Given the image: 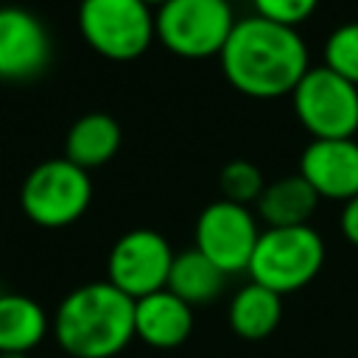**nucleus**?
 Masks as SVG:
<instances>
[{
  "mask_svg": "<svg viewBox=\"0 0 358 358\" xmlns=\"http://www.w3.org/2000/svg\"><path fill=\"white\" fill-rule=\"evenodd\" d=\"M218 59L229 87L257 101L291 95L310 70L308 45L299 31L257 14L235 22Z\"/></svg>",
  "mask_w": 358,
  "mask_h": 358,
  "instance_id": "obj_1",
  "label": "nucleus"
},
{
  "mask_svg": "<svg viewBox=\"0 0 358 358\" xmlns=\"http://www.w3.org/2000/svg\"><path fill=\"white\" fill-rule=\"evenodd\" d=\"M53 333L73 358H112L134 338V299L106 280L78 285L59 302Z\"/></svg>",
  "mask_w": 358,
  "mask_h": 358,
  "instance_id": "obj_2",
  "label": "nucleus"
},
{
  "mask_svg": "<svg viewBox=\"0 0 358 358\" xmlns=\"http://www.w3.org/2000/svg\"><path fill=\"white\" fill-rule=\"evenodd\" d=\"M324 263V241L322 235L305 227H266L257 238V246L249 260L252 282L274 291L294 294L316 280Z\"/></svg>",
  "mask_w": 358,
  "mask_h": 358,
  "instance_id": "obj_3",
  "label": "nucleus"
},
{
  "mask_svg": "<svg viewBox=\"0 0 358 358\" xmlns=\"http://www.w3.org/2000/svg\"><path fill=\"white\" fill-rule=\"evenodd\" d=\"M235 22L229 0H165L154 11L159 45L182 59L218 56Z\"/></svg>",
  "mask_w": 358,
  "mask_h": 358,
  "instance_id": "obj_4",
  "label": "nucleus"
},
{
  "mask_svg": "<svg viewBox=\"0 0 358 358\" xmlns=\"http://www.w3.org/2000/svg\"><path fill=\"white\" fill-rule=\"evenodd\" d=\"M92 201L90 173L64 157L39 162L20 187V207L28 221L45 229L76 224Z\"/></svg>",
  "mask_w": 358,
  "mask_h": 358,
  "instance_id": "obj_5",
  "label": "nucleus"
},
{
  "mask_svg": "<svg viewBox=\"0 0 358 358\" xmlns=\"http://www.w3.org/2000/svg\"><path fill=\"white\" fill-rule=\"evenodd\" d=\"M78 31L95 53L112 62H131L157 39L154 8L145 0H81Z\"/></svg>",
  "mask_w": 358,
  "mask_h": 358,
  "instance_id": "obj_6",
  "label": "nucleus"
},
{
  "mask_svg": "<svg viewBox=\"0 0 358 358\" xmlns=\"http://www.w3.org/2000/svg\"><path fill=\"white\" fill-rule=\"evenodd\" d=\"M294 115L313 140H344L358 131V87L327 70L310 67L291 92Z\"/></svg>",
  "mask_w": 358,
  "mask_h": 358,
  "instance_id": "obj_7",
  "label": "nucleus"
},
{
  "mask_svg": "<svg viewBox=\"0 0 358 358\" xmlns=\"http://www.w3.org/2000/svg\"><path fill=\"white\" fill-rule=\"evenodd\" d=\"M173 249L157 229H129L115 241L106 257V282L129 299H143L168 285Z\"/></svg>",
  "mask_w": 358,
  "mask_h": 358,
  "instance_id": "obj_8",
  "label": "nucleus"
},
{
  "mask_svg": "<svg viewBox=\"0 0 358 358\" xmlns=\"http://www.w3.org/2000/svg\"><path fill=\"white\" fill-rule=\"evenodd\" d=\"M193 235H196V249L229 277L249 268L260 229L249 207L218 199L199 213Z\"/></svg>",
  "mask_w": 358,
  "mask_h": 358,
  "instance_id": "obj_9",
  "label": "nucleus"
},
{
  "mask_svg": "<svg viewBox=\"0 0 358 358\" xmlns=\"http://www.w3.org/2000/svg\"><path fill=\"white\" fill-rule=\"evenodd\" d=\"M50 34L36 14L14 6L0 8V78H34L50 64Z\"/></svg>",
  "mask_w": 358,
  "mask_h": 358,
  "instance_id": "obj_10",
  "label": "nucleus"
},
{
  "mask_svg": "<svg viewBox=\"0 0 358 358\" xmlns=\"http://www.w3.org/2000/svg\"><path fill=\"white\" fill-rule=\"evenodd\" d=\"M299 176L319 199L347 201L358 196V140H310L299 157Z\"/></svg>",
  "mask_w": 358,
  "mask_h": 358,
  "instance_id": "obj_11",
  "label": "nucleus"
},
{
  "mask_svg": "<svg viewBox=\"0 0 358 358\" xmlns=\"http://www.w3.org/2000/svg\"><path fill=\"white\" fill-rule=\"evenodd\" d=\"M193 330V308L168 288L134 299V336L154 350H173Z\"/></svg>",
  "mask_w": 358,
  "mask_h": 358,
  "instance_id": "obj_12",
  "label": "nucleus"
},
{
  "mask_svg": "<svg viewBox=\"0 0 358 358\" xmlns=\"http://www.w3.org/2000/svg\"><path fill=\"white\" fill-rule=\"evenodd\" d=\"M120 123L106 112L81 115L64 137V159L90 171L106 165L120 148Z\"/></svg>",
  "mask_w": 358,
  "mask_h": 358,
  "instance_id": "obj_13",
  "label": "nucleus"
},
{
  "mask_svg": "<svg viewBox=\"0 0 358 358\" xmlns=\"http://www.w3.org/2000/svg\"><path fill=\"white\" fill-rule=\"evenodd\" d=\"M255 207L263 224L271 229L274 227H305L319 207V196L299 173H291L274 182H266Z\"/></svg>",
  "mask_w": 358,
  "mask_h": 358,
  "instance_id": "obj_14",
  "label": "nucleus"
},
{
  "mask_svg": "<svg viewBox=\"0 0 358 358\" xmlns=\"http://www.w3.org/2000/svg\"><path fill=\"white\" fill-rule=\"evenodd\" d=\"M224 285H227V274L213 260H207L196 246L173 255L165 288L190 308L215 302L224 294Z\"/></svg>",
  "mask_w": 358,
  "mask_h": 358,
  "instance_id": "obj_15",
  "label": "nucleus"
},
{
  "mask_svg": "<svg viewBox=\"0 0 358 358\" xmlns=\"http://www.w3.org/2000/svg\"><path fill=\"white\" fill-rule=\"evenodd\" d=\"M48 333L45 308L25 294H0V355H28Z\"/></svg>",
  "mask_w": 358,
  "mask_h": 358,
  "instance_id": "obj_16",
  "label": "nucleus"
},
{
  "mask_svg": "<svg viewBox=\"0 0 358 358\" xmlns=\"http://www.w3.org/2000/svg\"><path fill=\"white\" fill-rule=\"evenodd\" d=\"M280 319H282V296L257 282H246L229 299V327L235 330V336L246 341L271 336Z\"/></svg>",
  "mask_w": 358,
  "mask_h": 358,
  "instance_id": "obj_17",
  "label": "nucleus"
},
{
  "mask_svg": "<svg viewBox=\"0 0 358 358\" xmlns=\"http://www.w3.org/2000/svg\"><path fill=\"white\" fill-rule=\"evenodd\" d=\"M324 67L358 87V20L341 22L324 39Z\"/></svg>",
  "mask_w": 358,
  "mask_h": 358,
  "instance_id": "obj_18",
  "label": "nucleus"
},
{
  "mask_svg": "<svg viewBox=\"0 0 358 358\" xmlns=\"http://www.w3.org/2000/svg\"><path fill=\"white\" fill-rule=\"evenodd\" d=\"M218 187H221V199L232 201V204H255L266 187V179L260 173V168L249 159H229L221 171H218Z\"/></svg>",
  "mask_w": 358,
  "mask_h": 358,
  "instance_id": "obj_19",
  "label": "nucleus"
},
{
  "mask_svg": "<svg viewBox=\"0 0 358 358\" xmlns=\"http://www.w3.org/2000/svg\"><path fill=\"white\" fill-rule=\"evenodd\" d=\"M319 0H252V8L257 17L296 28L316 11Z\"/></svg>",
  "mask_w": 358,
  "mask_h": 358,
  "instance_id": "obj_20",
  "label": "nucleus"
},
{
  "mask_svg": "<svg viewBox=\"0 0 358 358\" xmlns=\"http://www.w3.org/2000/svg\"><path fill=\"white\" fill-rule=\"evenodd\" d=\"M338 224H341V235L347 243L358 246V196L347 199L344 207H341V215H338Z\"/></svg>",
  "mask_w": 358,
  "mask_h": 358,
  "instance_id": "obj_21",
  "label": "nucleus"
},
{
  "mask_svg": "<svg viewBox=\"0 0 358 358\" xmlns=\"http://www.w3.org/2000/svg\"><path fill=\"white\" fill-rule=\"evenodd\" d=\"M0 358H28V355H11V352H3Z\"/></svg>",
  "mask_w": 358,
  "mask_h": 358,
  "instance_id": "obj_22",
  "label": "nucleus"
},
{
  "mask_svg": "<svg viewBox=\"0 0 358 358\" xmlns=\"http://www.w3.org/2000/svg\"><path fill=\"white\" fill-rule=\"evenodd\" d=\"M145 3H148V6H151V8H154V6H162V3H165V0H145Z\"/></svg>",
  "mask_w": 358,
  "mask_h": 358,
  "instance_id": "obj_23",
  "label": "nucleus"
},
{
  "mask_svg": "<svg viewBox=\"0 0 358 358\" xmlns=\"http://www.w3.org/2000/svg\"><path fill=\"white\" fill-rule=\"evenodd\" d=\"M0 294H3V291H0Z\"/></svg>",
  "mask_w": 358,
  "mask_h": 358,
  "instance_id": "obj_24",
  "label": "nucleus"
}]
</instances>
